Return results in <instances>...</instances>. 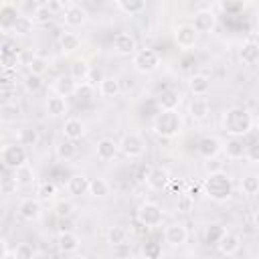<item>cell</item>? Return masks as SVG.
Returning <instances> with one entry per match:
<instances>
[{
	"label": "cell",
	"mask_w": 259,
	"mask_h": 259,
	"mask_svg": "<svg viewBox=\"0 0 259 259\" xmlns=\"http://www.w3.org/2000/svg\"><path fill=\"white\" fill-rule=\"evenodd\" d=\"M97 91H99V95H101V97L111 99V97H117V95L121 93V83H119V79H117V77L109 75V77H103V79L99 81Z\"/></svg>",
	"instance_id": "83f0119b"
},
{
	"label": "cell",
	"mask_w": 259,
	"mask_h": 259,
	"mask_svg": "<svg viewBox=\"0 0 259 259\" xmlns=\"http://www.w3.org/2000/svg\"><path fill=\"white\" fill-rule=\"evenodd\" d=\"M223 146H225V142L221 138H217V136H202L196 142V152H198L200 158L212 160V158H217L223 152Z\"/></svg>",
	"instance_id": "30bf717a"
},
{
	"label": "cell",
	"mask_w": 259,
	"mask_h": 259,
	"mask_svg": "<svg viewBox=\"0 0 259 259\" xmlns=\"http://www.w3.org/2000/svg\"><path fill=\"white\" fill-rule=\"evenodd\" d=\"M38 140H40V134H38V130H36L34 125H22V127H18V132H16V142H18L20 146H24L26 150L32 148V146H36Z\"/></svg>",
	"instance_id": "f1b7e54d"
},
{
	"label": "cell",
	"mask_w": 259,
	"mask_h": 259,
	"mask_svg": "<svg viewBox=\"0 0 259 259\" xmlns=\"http://www.w3.org/2000/svg\"><path fill=\"white\" fill-rule=\"evenodd\" d=\"M202 194H206V198H210L214 202L229 200L233 196V178H231V174H227L225 170L206 174V178L202 182Z\"/></svg>",
	"instance_id": "3957f363"
},
{
	"label": "cell",
	"mask_w": 259,
	"mask_h": 259,
	"mask_svg": "<svg viewBox=\"0 0 259 259\" xmlns=\"http://www.w3.org/2000/svg\"><path fill=\"white\" fill-rule=\"evenodd\" d=\"M255 259H259V257H255Z\"/></svg>",
	"instance_id": "003e7915"
},
{
	"label": "cell",
	"mask_w": 259,
	"mask_h": 259,
	"mask_svg": "<svg viewBox=\"0 0 259 259\" xmlns=\"http://www.w3.org/2000/svg\"><path fill=\"white\" fill-rule=\"evenodd\" d=\"M59 47L65 55H71V53H77L81 49V38L77 32H71V30H63L61 36H59Z\"/></svg>",
	"instance_id": "f546056e"
},
{
	"label": "cell",
	"mask_w": 259,
	"mask_h": 259,
	"mask_svg": "<svg viewBox=\"0 0 259 259\" xmlns=\"http://www.w3.org/2000/svg\"><path fill=\"white\" fill-rule=\"evenodd\" d=\"M225 231H227V229H225L223 225H217V223H214V225H208L206 231H204V241H206L208 245H217V243L221 241V237L225 235Z\"/></svg>",
	"instance_id": "b9f144b4"
},
{
	"label": "cell",
	"mask_w": 259,
	"mask_h": 259,
	"mask_svg": "<svg viewBox=\"0 0 259 259\" xmlns=\"http://www.w3.org/2000/svg\"><path fill=\"white\" fill-rule=\"evenodd\" d=\"M12 83H14V73L12 71H4L2 73V87H10L12 89Z\"/></svg>",
	"instance_id": "9f6ffc18"
},
{
	"label": "cell",
	"mask_w": 259,
	"mask_h": 259,
	"mask_svg": "<svg viewBox=\"0 0 259 259\" xmlns=\"http://www.w3.org/2000/svg\"><path fill=\"white\" fill-rule=\"evenodd\" d=\"M174 42L180 51H192L198 42V32L192 24H178L174 28Z\"/></svg>",
	"instance_id": "9c48e42d"
},
{
	"label": "cell",
	"mask_w": 259,
	"mask_h": 259,
	"mask_svg": "<svg viewBox=\"0 0 259 259\" xmlns=\"http://www.w3.org/2000/svg\"><path fill=\"white\" fill-rule=\"evenodd\" d=\"M12 180L16 182V186H28V184H32L34 182V170H32V166L26 164V166L14 170L12 172Z\"/></svg>",
	"instance_id": "f35d334b"
},
{
	"label": "cell",
	"mask_w": 259,
	"mask_h": 259,
	"mask_svg": "<svg viewBox=\"0 0 259 259\" xmlns=\"http://www.w3.org/2000/svg\"><path fill=\"white\" fill-rule=\"evenodd\" d=\"M0 160L6 170H18L28 164V150L18 142H8L0 148Z\"/></svg>",
	"instance_id": "277c9868"
},
{
	"label": "cell",
	"mask_w": 259,
	"mask_h": 259,
	"mask_svg": "<svg viewBox=\"0 0 259 259\" xmlns=\"http://www.w3.org/2000/svg\"><path fill=\"white\" fill-rule=\"evenodd\" d=\"M26 67H28V73L42 77V75L49 71V67H51V65H49V59H47L45 55L32 53V55H30V59H28V63H26Z\"/></svg>",
	"instance_id": "e575fe53"
},
{
	"label": "cell",
	"mask_w": 259,
	"mask_h": 259,
	"mask_svg": "<svg viewBox=\"0 0 259 259\" xmlns=\"http://www.w3.org/2000/svg\"><path fill=\"white\" fill-rule=\"evenodd\" d=\"M245 158H247L249 162H253V164H259V142L247 146V156H245Z\"/></svg>",
	"instance_id": "db71d44e"
},
{
	"label": "cell",
	"mask_w": 259,
	"mask_h": 259,
	"mask_svg": "<svg viewBox=\"0 0 259 259\" xmlns=\"http://www.w3.org/2000/svg\"><path fill=\"white\" fill-rule=\"evenodd\" d=\"M111 47L117 55H123V57H134L136 51H138V40L132 32H115L113 38H111Z\"/></svg>",
	"instance_id": "4fadbf2b"
},
{
	"label": "cell",
	"mask_w": 259,
	"mask_h": 259,
	"mask_svg": "<svg viewBox=\"0 0 259 259\" xmlns=\"http://www.w3.org/2000/svg\"><path fill=\"white\" fill-rule=\"evenodd\" d=\"M241 190L247 196H257L259 194V174H249L241 180Z\"/></svg>",
	"instance_id": "ab89813d"
},
{
	"label": "cell",
	"mask_w": 259,
	"mask_h": 259,
	"mask_svg": "<svg viewBox=\"0 0 259 259\" xmlns=\"http://www.w3.org/2000/svg\"><path fill=\"white\" fill-rule=\"evenodd\" d=\"M55 154H57V158H59V160H63V162H71V160L79 154L77 142H71V140H65V138H63V140L57 144Z\"/></svg>",
	"instance_id": "1f68e13d"
},
{
	"label": "cell",
	"mask_w": 259,
	"mask_h": 259,
	"mask_svg": "<svg viewBox=\"0 0 259 259\" xmlns=\"http://www.w3.org/2000/svg\"><path fill=\"white\" fill-rule=\"evenodd\" d=\"M24 87H26V91L28 93H38L40 89H42V77H38V75H32V73H28L26 77H24Z\"/></svg>",
	"instance_id": "c3c4849f"
},
{
	"label": "cell",
	"mask_w": 259,
	"mask_h": 259,
	"mask_svg": "<svg viewBox=\"0 0 259 259\" xmlns=\"http://www.w3.org/2000/svg\"><path fill=\"white\" fill-rule=\"evenodd\" d=\"M223 8L225 10H239V8H243V4H223Z\"/></svg>",
	"instance_id": "91938a15"
},
{
	"label": "cell",
	"mask_w": 259,
	"mask_h": 259,
	"mask_svg": "<svg viewBox=\"0 0 259 259\" xmlns=\"http://www.w3.org/2000/svg\"><path fill=\"white\" fill-rule=\"evenodd\" d=\"M162 65V57L156 49H150V47H144V49H138L136 55L132 57V67L142 73V75H152L160 69Z\"/></svg>",
	"instance_id": "5b68a950"
},
{
	"label": "cell",
	"mask_w": 259,
	"mask_h": 259,
	"mask_svg": "<svg viewBox=\"0 0 259 259\" xmlns=\"http://www.w3.org/2000/svg\"><path fill=\"white\" fill-rule=\"evenodd\" d=\"M53 212H55V217H57V219L65 221V219H69V217L73 214V204H71L69 200H59V202H55Z\"/></svg>",
	"instance_id": "bcb514c9"
},
{
	"label": "cell",
	"mask_w": 259,
	"mask_h": 259,
	"mask_svg": "<svg viewBox=\"0 0 259 259\" xmlns=\"http://www.w3.org/2000/svg\"><path fill=\"white\" fill-rule=\"evenodd\" d=\"M239 59L243 61V65L255 67L259 63V42L257 40H245L239 49Z\"/></svg>",
	"instance_id": "cb8c5ba5"
},
{
	"label": "cell",
	"mask_w": 259,
	"mask_h": 259,
	"mask_svg": "<svg viewBox=\"0 0 259 259\" xmlns=\"http://www.w3.org/2000/svg\"><path fill=\"white\" fill-rule=\"evenodd\" d=\"M0 243H2V259H10V249H8V241H6V239H2Z\"/></svg>",
	"instance_id": "680465c9"
},
{
	"label": "cell",
	"mask_w": 259,
	"mask_h": 259,
	"mask_svg": "<svg viewBox=\"0 0 259 259\" xmlns=\"http://www.w3.org/2000/svg\"><path fill=\"white\" fill-rule=\"evenodd\" d=\"M0 113H2V119H4V121H10V119H14V117L20 115V107H18V103H14V101H6V103H2Z\"/></svg>",
	"instance_id": "7dc6e473"
},
{
	"label": "cell",
	"mask_w": 259,
	"mask_h": 259,
	"mask_svg": "<svg viewBox=\"0 0 259 259\" xmlns=\"http://www.w3.org/2000/svg\"><path fill=\"white\" fill-rule=\"evenodd\" d=\"M93 95H95V87H93L91 83L83 81V83L77 85V91H75V97H77V99L89 101V99H93Z\"/></svg>",
	"instance_id": "681fc988"
},
{
	"label": "cell",
	"mask_w": 259,
	"mask_h": 259,
	"mask_svg": "<svg viewBox=\"0 0 259 259\" xmlns=\"http://www.w3.org/2000/svg\"><path fill=\"white\" fill-rule=\"evenodd\" d=\"M152 168H154V166H150V164H140L138 170H136V180H138V182H148Z\"/></svg>",
	"instance_id": "f5cc1de1"
},
{
	"label": "cell",
	"mask_w": 259,
	"mask_h": 259,
	"mask_svg": "<svg viewBox=\"0 0 259 259\" xmlns=\"http://www.w3.org/2000/svg\"><path fill=\"white\" fill-rule=\"evenodd\" d=\"M208 111H210V103L206 97H192L190 103H188V113L194 121H202L208 117Z\"/></svg>",
	"instance_id": "d4e9b609"
},
{
	"label": "cell",
	"mask_w": 259,
	"mask_h": 259,
	"mask_svg": "<svg viewBox=\"0 0 259 259\" xmlns=\"http://www.w3.org/2000/svg\"><path fill=\"white\" fill-rule=\"evenodd\" d=\"M67 259H87V255H83V253H79V251H77V253H71Z\"/></svg>",
	"instance_id": "94428289"
},
{
	"label": "cell",
	"mask_w": 259,
	"mask_h": 259,
	"mask_svg": "<svg viewBox=\"0 0 259 259\" xmlns=\"http://www.w3.org/2000/svg\"><path fill=\"white\" fill-rule=\"evenodd\" d=\"M184 130V117L178 109H160V113L152 119V132L162 140H172L180 136Z\"/></svg>",
	"instance_id": "7a4b0ae2"
},
{
	"label": "cell",
	"mask_w": 259,
	"mask_h": 259,
	"mask_svg": "<svg viewBox=\"0 0 259 259\" xmlns=\"http://www.w3.org/2000/svg\"><path fill=\"white\" fill-rule=\"evenodd\" d=\"M257 208H259V194H257Z\"/></svg>",
	"instance_id": "e7e4bbea"
},
{
	"label": "cell",
	"mask_w": 259,
	"mask_h": 259,
	"mask_svg": "<svg viewBox=\"0 0 259 259\" xmlns=\"http://www.w3.org/2000/svg\"><path fill=\"white\" fill-rule=\"evenodd\" d=\"M170 180H172V176H170L168 168H164V166H154L146 184H148V188L160 192V190H166V188L170 186Z\"/></svg>",
	"instance_id": "ac0fdd59"
},
{
	"label": "cell",
	"mask_w": 259,
	"mask_h": 259,
	"mask_svg": "<svg viewBox=\"0 0 259 259\" xmlns=\"http://www.w3.org/2000/svg\"><path fill=\"white\" fill-rule=\"evenodd\" d=\"M255 130H259V113L255 115Z\"/></svg>",
	"instance_id": "be15d7a7"
},
{
	"label": "cell",
	"mask_w": 259,
	"mask_h": 259,
	"mask_svg": "<svg viewBox=\"0 0 259 259\" xmlns=\"http://www.w3.org/2000/svg\"><path fill=\"white\" fill-rule=\"evenodd\" d=\"M36 194H38L40 200H51V198H55V194H57V184L51 182V180H42V182H38V186H36Z\"/></svg>",
	"instance_id": "60d3db41"
},
{
	"label": "cell",
	"mask_w": 259,
	"mask_h": 259,
	"mask_svg": "<svg viewBox=\"0 0 259 259\" xmlns=\"http://www.w3.org/2000/svg\"><path fill=\"white\" fill-rule=\"evenodd\" d=\"M115 8L119 12H123L125 16H138L146 10V2L144 0H117Z\"/></svg>",
	"instance_id": "d6a6232c"
},
{
	"label": "cell",
	"mask_w": 259,
	"mask_h": 259,
	"mask_svg": "<svg viewBox=\"0 0 259 259\" xmlns=\"http://www.w3.org/2000/svg\"><path fill=\"white\" fill-rule=\"evenodd\" d=\"M77 81L67 73V75H59L55 81H53V91L57 93V95H61V97H71V95H75V91H77Z\"/></svg>",
	"instance_id": "44dd1931"
},
{
	"label": "cell",
	"mask_w": 259,
	"mask_h": 259,
	"mask_svg": "<svg viewBox=\"0 0 259 259\" xmlns=\"http://www.w3.org/2000/svg\"><path fill=\"white\" fill-rule=\"evenodd\" d=\"M16 259H34V249H32V245H28V243H20V245H16L14 247V253H12Z\"/></svg>",
	"instance_id": "f907efd6"
},
{
	"label": "cell",
	"mask_w": 259,
	"mask_h": 259,
	"mask_svg": "<svg viewBox=\"0 0 259 259\" xmlns=\"http://www.w3.org/2000/svg\"><path fill=\"white\" fill-rule=\"evenodd\" d=\"M109 192H111V186H109V182H107L105 178H101V176L91 178V182H89V194H91L93 198H103V196H107Z\"/></svg>",
	"instance_id": "74e56055"
},
{
	"label": "cell",
	"mask_w": 259,
	"mask_h": 259,
	"mask_svg": "<svg viewBox=\"0 0 259 259\" xmlns=\"http://www.w3.org/2000/svg\"><path fill=\"white\" fill-rule=\"evenodd\" d=\"M51 18H53V14L47 10V6H45V4H38V6H36V10L30 14V18H28V20H30L32 24H49V20H51Z\"/></svg>",
	"instance_id": "f6af8a7d"
},
{
	"label": "cell",
	"mask_w": 259,
	"mask_h": 259,
	"mask_svg": "<svg viewBox=\"0 0 259 259\" xmlns=\"http://www.w3.org/2000/svg\"><path fill=\"white\" fill-rule=\"evenodd\" d=\"M180 99L182 97L178 89H162V93L158 95V103L162 109H178Z\"/></svg>",
	"instance_id": "836d02e7"
},
{
	"label": "cell",
	"mask_w": 259,
	"mask_h": 259,
	"mask_svg": "<svg viewBox=\"0 0 259 259\" xmlns=\"http://www.w3.org/2000/svg\"><path fill=\"white\" fill-rule=\"evenodd\" d=\"M176 210L182 212V214H188L194 210V196H190L188 192H182L178 194V200H176Z\"/></svg>",
	"instance_id": "7bdbcfd3"
},
{
	"label": "cell",
	"mask_w": 259,
	"mask_h": 259,
	"mask_svg": "<svg viewBox=\"0 0 259 259\" xmlns=\"http://www.w3.org/2000/svg\"><path fill=\"white\" fill-rule=\"evenodd\" d=\"M144 259H162V245L158 241H148L142 247Z\"/></svg>",
	"instance_id": "ee69618b"
},
{
	"label": "cell",
	"mask_w": 259,
	"mask_h": 259,
	"mask_svg": "<svg viewBox=\"0 0 259 259\" xmlns=\"http://www.w3.org/2000/svg\"><path fill=\"white\" fill-rule=\"evenodd\" d=\"M45 6H47V10L55 16V14H63L65 12V8H67V4L65 2H59V0H49V2H42Z\"/></svg>",
	"instance_id": "816d5d0a"
},
{
	"label": "cell",
	"mask_w": 259,
	"mask_h": 259,
	"mask_svg": "<svg viewBox=\"0 0 259 259\" xmlns=\"http://www.w3.org/2000/svg\"><path fill=\"white\" fill-rule=\"evenodd\" d=\"M119 152L125 156V158H142L144 152H146V144L142 140L140 134H123L121 140H119Z\"/></svg>",
	"instance_id": "52a82bcc"
},
{
	"label": "cell",
	"mask_w": 259,
	"mask_h": 259,
	"mask_svg": "<svg viewBox=\"0 0 259 259\" xmlns=\"http://www.w3.org/2000/svg\"><path fill=\"white\" fill-rule=\"evenodd\" d=\"M241 243H243V241H241V237H239L237 233H233V231H225V235H223L221 241L217 243V249H219L221 255H225V257H233V255L239 253Z\"/></svg>",
	"instance_id": "2e32d148"
},
{
	"label": "cell",
	"mask_w": 259,
	"mask_h": 259,
	"mask_svg": "<svg viewBox=\"0 0 259 259\" xmlns=\"http://www.w3.org/2000/svg\"><path fill=\"white\" fill-rule=\"evenodd\" d=\"M168 188H172L174 192L182 194V192H186V180H184V178H178V180H176V178H172V180H170V186H168Z\"/></svg>",
	"instance_id": "11a10c76"
},
{
	"label": "cell",
	"mask_w": 259,
	"mask_h": 259,
	"mask_svg": "<svg viewBox=\"0 0 259 259\" xmlns=\"http://www.w3.org/2000/svg\"><path fill=\"white\" fill-rule=\"evenodd\" d=\"M63 138L65 140H71V142H79L83 136H85V121L81 117H67L63 127Z\"/></svg>",
	"instance_id": "d6986e66"
},
{
	"label": "cell",
	"mask_w": 259,
	"mask_h": 259,
	"mask_svg": "<svg viewBox=\"0 0 259 259\" xmlns=\"http://www.w3.org/2000/svg\"><path fill=\"white\" fill-rule=\"evenodd\" d=\"M223 154L227 156V160H243L247 156V144L243 142V138H227Z\"/></svg>",
	"instance_id": "ffe728a7"
},
{
	"label": "cell",
	"mask_w": 259,
	"mask_h": 259,
	"mask_svg": "<svg viewBox=\"0 0 259 259\" xmlns=\"http://www.w3.org/2000/svg\"><path fill=\"white\" fill-rule=\"evenodd\" d=\"M127 237H130V233L121 225H113L107 231V243L111 247H123V245H127Z\"/></svg>",
	"instance_id": "8d00e7d4"
},
{
	"label": "cell",
	"mask_w": 259,
	"mask_h": 259,
	"mask_svg": "<svg viewBox=\"0 0 259 259\" xmlns=\"http://www.w3.org/2000/svg\"><path fill=\"white\" fill-rule=\"evenodd\" d=\"M138 221L140 225H144L146 229H156L162 225L164 221V210L158 202H152V200H146L138 206Z\"/></svg>",
	"instance_id": "8992f818"
},
{
	"label": "cell",
	"mask_w": 259,
	"mask_h": 259,
	"mask_svg": "<svg viewBox=\"0 0 259 259\" xmlns=\"http://www.w3.org/2000/svg\"><path fill=\"white\" fill-rule=\"evenodd\" d=\"M22 18H24L22 12L12 2H2L0 4V28H2V32H10L12 28H18Z\"/></svg>",
	"instance_id": "ba28073f"
},
{
	"label": "cell",
	"mask_w": 259,
	"mask_h": 259,
	"mask_svg": "<svg viewBox=\"0 0 259 259\" xmlns=\"http://www.w3.org/2000/svg\"><path fill=\"white\" fill-rule=\"evenodd\" d=\"M188 239V229L182 223H170L164 227V241L170 247H182Z\"/></svg>",
	"instance_id": "9a60e30c"
},
{
	"label": "cell",
	"mask_w": 259,
	"mask_h": 259,
	"mask_svg": "<svg viewBox=\"0 0 259 259\" xmlns=\"http://www.w3.org/2000/svg\"><path fill=\"white\" fill-rule=\"evenodd\" d=\"M57 245L63 253H77L79 247H81V237L73 231H61L59 233V239H57Z\"/></svg>",
	"instance_id": "7402d4cb"
},
{
	"label": "cell",
	"mask_w": 259,
	"mask_h": 259,
	"mask_svg": "<svg viewBox=\"0 0 259 259\" xmlns=\"http://www.w3.org/2000/svg\"><path fill=\"white\" fill-rule=\"evenodd\" d=\"M119 152V142L111 140V138H101L95 144V156L99 162H111Z\"/></svg>",
	"instance_id": "e0dca14e"
},
{
	"label": "cell",
	"mask_w": 259,
	"mask_h": 259,
	"mask_svg": "<svg viewBox=\"0 0 259 259\" xmlns=\"http://www.w3.org/2000/svg\"><path fill=\"white\" fill-rule=\"evenodd\" d=\"M87 18H89V14H87V10L81 6V4H67V8H65V12H63V22H65V26H69V28H79V26H83L85 22H87Z\"/></svg>",
	"instance_id": "5bb4252c"
},
{
	"label": "cell",
	"mask_w": 259,
	"mask_h": 259,
	"mask_svg": "<svg viewBox=\"0 0 259 259\" xmlns=\"http://www.w3.org/2000/svg\"><path fill=\"white\" fill-rule=\"evenodd\" d=\"M192 26H194V30L198 34H208L217 26V14L210 8H200L192 16Z\"/></svg>",
	"instance_id": "7c38bea8"
},
{
	"label": "cell",
	"mask_w": 259,
	"mask_h": 259,
	"mask_svg": "<svg viewBox=\"0 0 259 259\" xmlns=\"http://www.w3.org/2000/svg\"><path fill=\"white\" fill-rule=\"evenodd\" d=\"M188 89H190V93L194 97H204L210 91V79L204 73H194L188 79Z\"/></svg>",
	"instance_id": "4316f807"
},
{
	"label": "cell",
	"mask_w": 259,
	"mask_h": 259,
	"mask_svg": "<svg viewBox=\"0 0 259 259\" xmlns=\"http://www.w3.org/2000/svg\"><path fill=\"white\" fill-rule=\"evenodd\" d=\"M221 127L229 138H245L255 130V115L249 107L231 105L221 115Z\"/></svg>",
	"instance_id": "6da1fadb"
},
{
	"label": "cell",
	"mask_w": 259,
	"mask_h": 259,
	"mask_svg": "<svg viewBox=\"0 0 259 259\" xmlns=\"http://www.w3.org/2000/svg\"><path fill=\"white\" fill-rule=\"evenodd\" d=\"M89 178L85 174H73L69 176L67 180V192L71 196H83V194H89Z\"/></svg>",
	"instance_id": "484cf974"
},
{
	"label": "cell",
	"mask_w": 259,
	"mask_h": 259,
	"mask_svg": "<svg viewBox=\"0 0 259 259\" xmlns=\"http://www.w3.org/2000/svg\"><path fill=\"white\" fill-rule=\"evenodd\" d=\"M45 109H47V115H49V117H61V115L67 113L69 103H67L65 97L53 93V95L47 97V101H45Z\"/></svg>",
	"instance_id": "603a6c76"
},
{
	"label": "cell",
	"mask_w": 259,
	"mask_h": 259,
	"mask_svg": "<svg viewBox=\"0 0 259 259\" xmlns=\"http://www.w3.org/2000/svg\"><path fill=\"white\" fill-rule=\"evenodd\" d=\"M10 259H16V257H14V255H12V257H10Z\"/></svg>",
	"instance_id": "03108f58"
},
{
	"label": "cell",
	"mask_w": 259,
	"mask_h": 259,
	"mask_svg": "<svg viewBox=\"0 0 259 259\" xmlns=\"http://www.w3.org/2000/svg\"><path fill=\"white\" fill-rule=\"evenodd\" d=\"M18 63V49L12 42H4L0 51V65L4 71H12Z\"/></svg>",
	"instance_id": "4dcf8cb0"
},
{
	"label": "cell",
	"mask_w": 259,
	"mask_h": 259,
	"mask_svg": "<svg viewBox=\"0 0 259 259\" xmlns=\"http://www.w3.org/2000/svg\"><path fill=\"white\" fill-rule=\"evenodd\" d=\"M253 221H255V225H257V227H259V208H257V210H255V214H253Z\"/></svg>",
	"instance_id": "6125c7cd"
},
{
	"label": "cell",
	"mask_w": 259,
	"mask_h": 259,
	"mask_svg": "<svg viewBox=\"0 0 259 259\" xmlns=\"http://www.w3.org/2000/svg\"><path fill=\"white\" fill-rule=\"evenodd\" d=\"M89 73H91V67H89V63H87L85 59H77V61H73V63L69 65V75H71L77 83L87 81Z\"/></svg>",
	"instance_id": "d590c367"
},
{
	"label": "cell",
	"mask_w": 259,
	"mask_h": 259,
	"mask_svg": "<svg viewBox=\"0 0 259 259\" xmlns=\"http://www.w3.org/2000/svg\"><path fill=\"white\" fill-rule=\"evenodd\" d=\"M18 217L24 221V223H36L42 214V204L38 198H32V196H26L18 202Z\"/></svg>",
	"instance_id": "8fae6325"
},
{
	"label": "cell",
	"mask_w": 259,
	"mask_h": 259,
	"mask_svg": "<svg viewBox=\"0 0 259 259\" xmlns=\"http://www.w3.org/2000/svg\"><path fill=\"white\" fill-rule=\"evenodd\" d=\"M221 170H223V168H221V164H219L214 158L206 162V172H208V174H212V172H221Z\"/></svg>",
	"instance_id": "6f0895ef"
}]
</instances>
